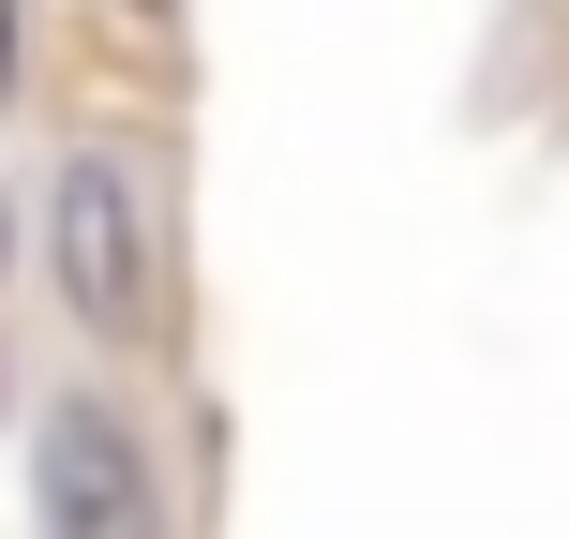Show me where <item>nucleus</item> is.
Masks as SVG:
<instances>
[{
    "mask_svg": "<svg viewBox=\"0 0 569 539\" xmlns=\"http://www.w3.org/2000/svg\"><path fill=\"white\" fill-rule=\"evenodd\" d=\"M46 285L106 360H166L180 345V226H166V166L120 136H76L46 166Z\"/></svg>",
    "mask_w": 569,
    "mask_h": 539,
    "instance_id": "nucleus-1",
    "label": "nucleus"
},
{
    "mask_svg": "<svg viewBox=\"0 0 569 539\" xmlns=\"http://www.w3.org/2000/svg\"><path fill=\"white\" fill-rule=\"evenodd\" d=\"M30 525L46 539H180V480L120 390H46L30 405Z\"/></svg>",
    "mask_w": 569,
    "mask_h": 539,
    "instance_id": "nucleus-2",
    "label": "nucleus"
},
{
    "mask_svg": "<svg viewBox=\"0 0 569 539\" xmlns=\"http://www.w3.org/2000/svg\"><path fill=\"white\" fill-rule=\"evenodd\" d=\"M90 16H106V30H136V46H166V30H180V0H90Z\"/></svg>",
    "mask_w": 569,
    "mask_h": 539,
    "instance_id": "nucleus-3",
    "label": "nucleus"
}]
</instances>
